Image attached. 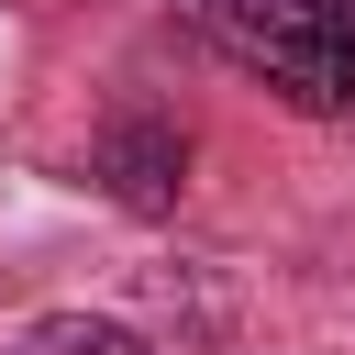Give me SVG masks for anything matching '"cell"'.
<instances>
[{
    "mask_svg": "<svg viewBox=\"0 0 355 355\" xmlns=\"http://www.w3.org/2000/svg\"><path fill=\"white\" fill-rule=\"evenodd\" d=\"M200 22L288 111H355V0H200Z\"/></svg>",
    "mask_w": 355,
    "mask_h": 355,
    "instance_id": "6da1fadb",
    "label": "cell"
},
{
    "mask_svg": "<svg viewBox=\"0 0 355 355\" xmlns=\"http://www.w3.org/2000/svg\"><path fill=\"white\" fill-rule=\"evenodd\" d=\"M89 178H100L122 211H178V189H189V133H178L166 111H111L100 144H89Z\"/></svg>",
    "mask_w": 355,
    "mask_h": 355,
    "instance_id": "7a4b0ae2",
    "label": "cell"
},
{
    "mask_svg": "<svg viewBox=\"0 0 355 355\" xmlns=\"http://www.w3.org/2000/svg\"><path fill=\"white\" fill-rule=\"evenodd\" d=\"M22 355H144V333H122V322H100V311H44V322L22 333Z\"/></svg>",
    "mask_w": 355,
    "mask_h": 355,
    "instance_id": "3957f363",
    "label": "cell"
}]
</instances>
